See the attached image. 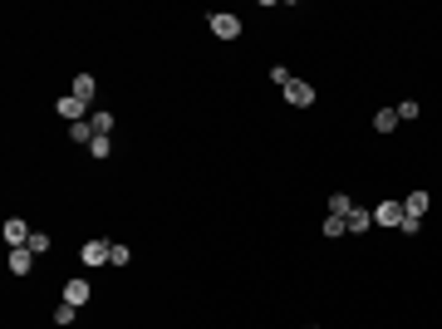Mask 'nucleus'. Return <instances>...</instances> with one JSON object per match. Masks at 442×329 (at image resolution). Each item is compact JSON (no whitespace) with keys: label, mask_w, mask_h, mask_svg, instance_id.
<instances>
[{"label":"nucleus","mask_w":442,"mask_h":329,"mask_svg":"<svg viewBox=\"0 0 442 329\" xmlns=\"http://www.w3.org/2000/svg\"><path fill=\"white\" fill-rule=\"evenodd\" d=\"M207 30H212L217 40H226V44H231V40H241V30H246V25H241V15L217 10V15H207Z\"/></svg>","instance_id":"1"},{"label":"nucleus","mask_w":442,"mask_h":329,"mask_svg":"<svg viewBox=\"0 0 442 329\" xmlns=\"http://www.w3.org/2000/svg\"><path fill=\"white\" fill-rule=\"evenodd\" d=\"M109 256H113V241H99V236H89L79 246V261L84 265H109Z\"/></svg>","instance_id":"2"},{"label":"nucleus","mask_w":442,"mask_h":329,"mask_svg":"<svg viewBox=\"0 0 442 329\" xmlns=\"http://www.w3.org/2000/svg\"><path fill=\"white\" fill-rule=\"evenodd\" d=\"M0 236H5V246L15 251V246H30V236H35V231H30V221H25V217H10L5 226H0Z\"/></svg>","instance_id":"3"},{"label":"nucleus","mask_w":442,"mask_h":329,"mask_svg":"<svg viewBox=\"0 0 442 329\" xmlns=\"http://www.w3.org/2000/svg\"><path fill=\"white\" fill-rule=\"evenodd\" d=\"M54 109H59V118H64L69 128H74V123H89V118H84V113H89V104H84V99H74V94H64Z\"/></svg>","instance_id":"4"},{"label":"nucleus","mask_w":442,"mask_h":329,"mask_svg":"<svg viewBox=\"0 0 442 329\" xmlns=\"http://www.w3.org/2000/svg\"><path fill=\"white\" fill-rule=\"evenodd\" d=\"M285 104H290V109H310V104H315V89H310L305 79H290V84H285Z\"/></svg>","instance_id":"5"},{"label":"nucleus","mask_w":442,"mask_h":329,"mask_svg":"<svg viewBox=\"0 0 442 329\" xmlns=\"http://www.w3.org/2000/svg\"><path fill=\"white\" fill-rule=\"evenodd\" d=\"M374 226H403V202H393V197L378 202L374 207Z\"/></svg>","instance_id":"6"},{"label":"nucleus","mask_w":442,"mask_h":329,"mask_svg":"<svg viewBox=\"0 0 442 329\" xmlns=\"http://www.w3.org/2000/svg\"><path fill=\"white\" fill-rule=\"evenodd\" d=\"M30 270H35V251L15 246V251H10V275H30Z\"/></svg>","instance_id":"7"},{"label":"nucleus","mask_w":442,"mask_h":329,"mask_svg":"<svg viewBox=\"0 0 442 329\" xmlns=\"http://www.w3.org/2000/svg\"><path fill=\"white\" fill-rule=\"evenodd\" d=\"M64 300H69V305H89V280H84V275L64 280Z\"/></svg>","instance_id":"8"},{"label":"nucleus","mask_w":442,"mask_h":329,"mask_svg":"<svg viewBox=\"0 0 442 329\" xmlns=\"http://www.w3.org/2000/svg\"><path fill=\"white\" fill-rule=\"evenodd\" d=\"M428 207H433V197L428 192H408V202H403V217H428Z\"/></svg>","instance_id":"9"},{"label":"nucleus","mask_w":442,"mask_h":329,"mask_svg":"<svg viewBox=\"0 0 442 329\" xmlns=\"http://www.w3.org/2000/svg\"><path fill=\"white\" fill-rule=\"evenodd\" d=\"M325 212H330V217H344V221H349V212H354V197H349V192H334L330 202H325Z\"/></svg>","instance_id":"10"},{"label":"nucleus","mask_w":442,"mask_h":329,"mask_svg":"<svg viewBox=\"0 0 442 329\" xmlns=\"http://www.w3.org/2000/svg\"><path fill=\"white\" fill-rule=\"evenodd\" d=\"M69 94H74V99H84V104H94V94H99V84H94V74H79Z\"/></svg>","instance_id":"11"},{"label":"nucleus","mask_w":442,"mask_h":329,"mask_svg":"<svg viewBox=\"0 0 442 329\" xmlns=\"http://www.w3.org/2000/svg\"><path fill=\"white\" fill-rule=\"evenodd\" d=\"M398 128V109H378L374 113V133H393Z\"/></svg>","instance_id":"12"},{"label":"nucleus","mask_w":442,"mask_h":329,"mask_svg":"<svg viewBox=\"0 0 442 329\" xmlns=\"http://www.w3.org/2000/svg\"><path fill=\"white\" fill-rule=\"evenodd\" d=\"M369 226H374V212H364V207H354V212H349V231H354V236H364Z\"/></svg>","instance_id":"13"},{"label":"nucleus","mask_w":442,"mask_h":329,"mask_svg":"<svg viewBox=\"0 0 442 329\" xmlns=\"http://www.w3.org/2000/svg\"><path fill=\"white\" fill-rule=\"evenodd\" d=\"M74 315H79V305H69V300H59V305H54V325H74Z\"/></svg>","instance_id":"14"},{"label":"nucleus","mask_w":442,"mask_h":329,"mask_svg":"<svg viewBox=\"0 0 442 329\" xmlns=\"http://www.w3.org/2000/svg\"><path fill=\"white\" fill-rule=\"evenodd\" d=\"M89 128H94V138H109V133H113V113H94Z\"/></svg>","instance_id":"15"},{"label":"nucleus","mask_w":442,"mask_h":329,"mask_svg":"<svg viewBox=\"0 0 442 329\" xmlns=\"http://www.w3.org/2000/svg\"><path fill=\"white\" fill-rule=\"evenodd\" d=\"M344 231H349V221H344V217H330V212H325V241L344 236Z\"/></svg>","instance_id":"16"},{"label":"nucleus","mask_w":442,"mask_h":329,"mask_svg":"<svg viewBox=\"0 0 442 329\" xmlns=\"http://www.w3.org/2000/svg\"><path fill=\"white\" fill-rule=\"evenodd\" d=\"M418 113H423V104H418V99H403V104H398V123H413Z\"/></svg>","instance_id":"17"},{"label":"nucleus","mask_w":442,"mask_h":329,"mask_svg":"<svg viewBox=\"0 0 442 329\" xmlns=\"http://www.w3.org/2000/svg\"><path fill=\"white\" fill-rule=\"evenodd\" d=\"M25 251H35V256H49V231H35V236H30V246H25Z\"/></svg>","instance_id":"18"},{"label":"nucleus","mask_w":442,"mask_h":329,"mask_svg":"<svg viewBox=\"0 0 442 329\" xmlns=\"http://www.w3.org/2000/svg\"><path fill=\"white\" fill-rule=\"evenodd\" d=\"M69 138H74V143H94V128H89V123H74Z\"/></svg>","instance_id":"19"},{"label":"nucleus","mask_w":442,"mask_h":329,"mask_svg":"<svg viewBox=\"0 0 442 329\" xmlns=\"http://www.w3.org/2000/svg\"><path fill=\"white\" fill-rule=\"evenodd\" d=\"M89 152H94V157L104 162V157H109V152H113V143H109V138H94V143H89Z\"/></svg>","instance_id":"20"},{"label":"nucleus","mask_w":442,"mask_h":329,"mask_svg":"<svg viewBox=\"0 0 442 329\" xmlns=\"http://www.w3.org/2000/svg\"><path fill=\"white\" fill-rule=\"evenodd\" d=\"M128 261H133V251H128V246H118V241H113V256H109V265H128Z\"/></svg>","instance_id":"21"},{"label":"nucleus","mask_w":442,"mask_h":329,"mask_svg":"<svg viewBox=\"0 0 442 329\" xmlns=\"http://www.w3.org/2000/svg\"><path fill=\"white\" fill-rule=\"evenodd\" d=\"M290 79H295V74H290V69H285V64H275V69H270V84H280V89H285V84H290Z\"/></svg>","instance_id":"22"},{"label":"nucleus","mask_w":442,"mask_h":329,"mask_svg":"<svg viewBox=\"0 0 442 329\" xmlns=\"http://www.w3.org/2000/svg\"><path fill=\"white\" fill-rule=\"evenodd\" d=\"M398 231H403V236H418V231H423V221H418V217H403V226H398Z\"/></svg>","instance_id":"23"}]
</instances>
